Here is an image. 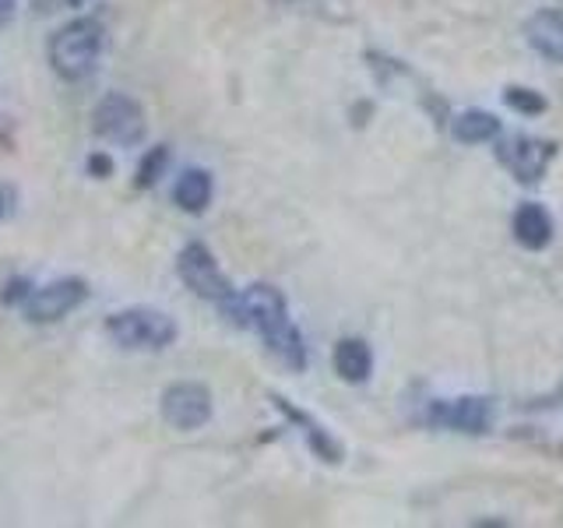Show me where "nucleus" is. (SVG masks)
<instances>
[{
	"label": "nucleus",
	"mask_w": 563,
	"mask_h": 528,
	"mask_svg": "<svg viewBox=\"0 0 563 528\" xmlns=\"http://www.w3.org/2000/svg\"><path fill=\"white\" fill-rule=\"evenodd\" d=\"M102 43H106V32L99 18H70V22L53 32L46 43L53 75L70 85L92 78L102 57Z\"/></svg>",
	"instance_id": "obj_1"
},
{
	"label": "nucleus",
	"mask_w": 563,
	"mask_h": 528,
	"mask_svg": "<svg viewBox=\"0 0 563 528\" xmlns=\"http://www.w3.org/2000/svg\"><path fill=\"white\" fill-rule=\"evenodd\" d=\"M102 331L123 352H163L176 342V321L158 307H123L106 317Z\"/></svg>",
	"instance_id": "obj_2"
},
{
	"label": "nucleus",
	"mask_w": 563,
	"mask_h": 528,
	"mask_svg": "<svg viewBox=\"0 0 563 528\" xmlns=\"http://www.w3.org/2000/svg\"><path fill=\"white\" fill-rule=\"evenodd\" d=\"M92 131L117 148H134L148 134L145 110L128 92H106L92 110Z\"/></svg>",
	"instance_id": "obj_3"
},
{
	"label": "nucleus",
	"mask_w": 563,
	"mask_h": 528,
	"mask_svg": "<svg viewBox=\"0 0 563 528\" xmlns=\"http://www.w3.org/2000/svg\"><path fill=\"white\" fill-rule=\"evenodd\" d=\"M176 275H180L184 286L194 293L208 299V304L222 307L229 296H233V282L225 278V272L219 268L216 254H211V246L201 243V240H190L180 246V254H176Z\"/></svg>",
	"instance_id": "obj_4"
},
{
	"label": "nucleus",
	"mask_w": 563,
	"mask_h": 528,
	"mask_svg": "<svg viewBox=\"0 0 563 528\" xmlns=\"http://www.w3.org/2000/svg\"><path fill=\"white\" fill-rule=\"evenodd\" d=\"M88 299V282L78 275H67L46 286H35L32 296L22 304V317L32 324H57L67 314H75Z\"/></svg>",
	"instance_id": "obj_5"
},
{
	"label": "nucleus",
	"mask_w": 563,
	"mask_h": 528,
	"mask_svg": "<svg viewBox=\"0 0 563 528\" xmlns=\"http://www.w3.org/2000/svg\"><path fill=\"white\" fill-rule=\"evenodd\" d=\"M158 413H163V419L180 433L201 430L211 419V392L198 381H176L166 387L163 398H158Z\"/></svg>",
	"instance_id": "obj_6"
},
{
	"label": "nucleus",
	"mask_w": 563,
	"mask_h": 528,
	"mask_svg": "<svg viewBox=\"0 0 563 528\" xmlns=\"http://www.w3.org/2000/svg\"><path fill=\"white\" fill-rule=\"evenodd\" d=\"M493 398L462 395V398H437L427 405V422L454 433H486L493 427Z\"/></svg>",
	"instance_id": "obj_7"
},
{
	"label": "nucleus",
	"mask_w": 563,
	"mask_h": 528,
	"mask_svg": "<svg viewBox=\"0 0 563 528\" xmlns=\"http://www.w3.org/2000/svg\"><path fill=\"white\" fill-rule=\"evenodd\" d=\"M553 155H556L553 141L528 138V134L507 138V141H500V148H497V158L510 169V176H515V180L525 184V187H532V184L542 180L545 169H550V163H553Z\"/></svg>",
	"instance_id": "obj_8"
},
{
	"label": "nucleus",
	"mask_w": 563,
	"mask_h": 528,
	"mask_svg": "<svg viewBox=\"0 0 563 528\" xmlns=\"http://www.w3.org/2000/svg\"><path fill=\"white\" fill-rule=\"evenodd\" d=\"M525 40L539 57L550 64H563V11L542 8L525 22Z\"/></svg>",
	"instance_id": "obj_9"
},
{
	"label": "nucleus",
	"mask_w": 563,
	"mask_h": 528,
	"mask_svg": "<svg viewBox=\"0 0 563 528\" xmlns=\"http://www.w3.org/2000/svg\"><path fill=\"white\" fill-rule=\"evenodd\" d=\"M272 402H275V409H278L282 416H286L299 433L307 437L310 451H313L317 458H321V462H328V465H339V462H342V444L321 427V422L310 419L303 409H296V405H289L286 398H278V395H272Z\"/></svg>",
	"instance_id": "obj_10"
},
{
	"label": "nucleus",
	"mask_w": 563,
	"mask_h": 528,
	"mask_svg": "<svg viewBox=\"0 0 563 528\" xmlns=\"http://www.w3.org/2000/svg\"><path fill=\"white\" fill-rule=\"evenodd\" d=\"M515 240L525 251H545L553 243V216L539 201H525L515 211Z\"/></svg>",
	"instance_id": "obj_11"
},
{
	"label": "nucleus",
	"mask_w": 563,
	"mask_h": 528,
	"mask_svg": "<svg viewBox=\"0 0 563 528\" xmlns=\"http://www.w3.org/2000/svg\"><path fill=\"white\" fill-rule=\"evenodd\" d=\"M211 194H216L211 173L198 169V166L184 169L180 176H176V184H173V201L180 211H187V216H205L208 205H211Z\"/></svg>",
	"instance_id": "obj_12"
},
{
	"label": "nucleus",
	"mask_w": 563,
	"mask_h": 528,
	"mask_svg": "<svg viewBox=\"0 0 563 528\" xmlns=\"http://www.w3.org/2000/svg\"><path fill=\"white\" fill-rule=\"evenodd\" d=\"M334 374H339L345 384H363L369 381V374H374V352H369V345L363 339H342L339 345H334Z\"/></svg>",
	"instance_id": "obj_13"
},
{
	"label": "nucleus",
	"mask_w": 563,
	"mask_h": 528,
	"mask_svg": "<svg viewBox=\"0 0 563 528\" xmlns=\"http://www.w3.org/2000/svg\"><path fill=\"white\" fill-rule=\"evenodd\" d=\"M264 349H268L272 356L289 370V374H303L307 370V342L292 321L275 328L272 334H264Z\"/></svg>",
	"instance_id": "obj_14"
},
{
	"label": "nucleus",
	"mask_w": 563,
	"mask_h": 528,
	"mask_svg": "<svg viewBox=\"0 0 563 528\" xmlns=\"http://www.w3.org/2000/svg\"><path fill=\"white\" fill-rule=\"evenodd\" d=\"M451 131L462 145H486V141L500 138V117L486 113V110H465V113L454 117Z\"/></svg>",
	"instance_id": "obj_15"
},
{
	"label": "nucleus",
	"mask_w": 563,
	"mask_h": 528,
	"mask_svg": "<svg viewBox=\"0 0 563 528\" xmlns=\"http://www.w3.org/2000/svg\"><path fill=\"white\" fill-rule=\"evenodd\" d=\"M169 163H173L169 145H152L145 155H141V163L134 169V187L137 190H152L169 173Z\"/></svg>",
	"instance_id": "obj_16"
},
{
	"label": "nucleus",
	"mask_w": 563,
	"mask_h": 528,
	"mask_svg": "<svg viewBox=\"0 0 563 528\" xmlns=\"http://www.w3.org/2000/svg\"><path fill=\"white\" fill-rule=\"evenodd\" d=\"M504 102H507L515 113H525V117H539V113H545V99H542L539 92H532V88H521V85L504 88Z\"/></svg>",
	"instance_id": "obj_17"
},
{
	"label": "nucleus",
	"mask_w": 563,
	"mask_h": 528,
	"mask_svg": "<svg viewBox=\"0 0 563 528\" xmlns=\"http://www.w3.org/2000/svg\"><path fill=\"white\" fill-rule=\"evenodd\" d=\"M32 278H25V275H14V278H8V286L0 289V304L4 307H18L22 310V304L32 296Z\"/></svg>",
	"instance_id": "obj_18"
},
{
	"label": "nucleus",
	"mask_w": 563,
	"mask_h": 528,
	"mask_svg": "<svg viewBox=\"0 0 563 528\" xmlns=\"http://www.w3.org/2000/svg\"><path fill=\"white\" fill-rule=\"evenodd\" d=\"M85 169L88 176H96V180H106V176H113V158L106 152H92L85 158Z\"/></svg>",
	"instance_id": "obj_19"
},
{
	"label": "nucleus",
	"mask_w": 563,
	"mask_h": 528,
	"mask_svg": "<svg viewBox=\"0 0 563 528\" xmlns=\"http://www.w3.org/2000/svg\"><path fill=\"white\" fill-rule=\"evenodd\" d=\"M18 14V0H0V32H4Z\"/></svg>",
	"instance_id": "obj_20"
},
{
	"label": "nucleus",
	"mask_w": 563,
	"mask_h": 528,
	"mask_svg": "<svg viewBox=\"0 0 563 528\" xmlns=\"http://www.w3.org/2000/svg\"><path fill=\"white\" fill-rule=\"evenodd\" d=\"M11 211V190L8 187H0V219H4Z\"/></svg>",
	"instance_id": "obj_21"
},
{
	"label": "nucleus",
	"mask_w": 563,
	"mask_h": 528,
	"mask_svg": "<svg viewBox=\"0 0 563 528\" xmlns=\"http://www.w3.org/2000/svg\"><path fill=\"white\" fill-rule=\"evenodd\" d=\"M64 4H67V8H85L88 0H64Z\"/></svg>",
	"instance_id": "obj_22"
},
{
	"label": "nucleus",
	"mask_w": 563,
	"mask_h": 528,
	"mask_svg": "<svg viewBox=\"0 0 563 528\" xmlns=\"http://www.w3.org/2000/svg\"><path fill=\"white\" fill-rule=\"evenodd\" d=\"M272 4H299V0H272Z\"/></svg>",
	"instance_id": "obj_23"
},
{
	"label": "nucleus",
	"mask_w": 563,
	"mask_h": 528,
	"mask_svg": "<svg viewBox=\"0 0 563 528\" xmlns=\"http://www.w3.org/2000/svg\"><path fill=\"white\" fill-rule=\"evenodd\" d=\"M0 145H8V138H4V131H0Z\"/></svg>",
	"instance_id": "obj_24"
}]
</instances>
